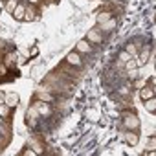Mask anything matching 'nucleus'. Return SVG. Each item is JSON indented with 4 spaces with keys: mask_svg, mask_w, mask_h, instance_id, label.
I'll list each match as a JSON object with an SVG mask.
<instances>
[{
    "mask_svg": "<svg viewBox=\"0 0 156 156\" xmlns=\"http://www.w3.org/2000/svg\"><path fill=\"white\" fill-rule=\"evenodd\" d=\"M123 127L127 130H138L140 129V119L136 114H129V112H123Z\"/></svg>",
    "mask_w": 156,
    "mask_h": 156,
    "instance_id": "obj_1",
    "label": "nucleus"
},
{
    "mask_svg": "<svg viewBox=\"0 0 156 156\" xmlns=\"http://www.w3.org/2000/svg\"><path fill=\"white\" fill-rule=\"evenodd\" d=\"M66 64H70V66H73V68H77V70H81L83 68V59H81V53H77V51H70L68 55H66Z\"/></svg>",
    "mask_w": 156,
    "mask_h": 156,
    "instance_id": "obj_2",
    "label": "nucleus"
},
{
    "mask_svg": "<svg viewBox=\"0 0 156 156\" xmlns=\"http://www.w3.org/2000/svg\"><path fill=\"white\" fill-rule=\"evenodd\" d=\"M87 41L90 44H99L103 41V31H99V28H92L88 33H87Z\"/></svg>",
    "mask_w": 156,
    "mask_h": 156,
    "instance_id": "obj_3",
    "label": "nucleus"
},
{
    "mask_svg": "<svg viewBox=\"0 0 156 156\" xmlns=\"http://www.w3.org/2000/svg\"><path fill=\"white\" fill-rule=\"evenodd\" d=\"M33 107H35V110H37L41 116H50V114H51V108H50V105H48L46 101H41V99H37Z\"/></svg>",
    "mask_w": 156,
    "mask_h": 156,
    "instance_id": "obj_4",
    "label": "nucleus"
},
{
    "mask_svg": "<svg viewBox=\"0 0 156 156\" xmlns=\"http://www.w3.org/2000/svg\"><path fill=\"white\" fill-rule=\"evenodd\" d=\"M90 50H92V44L87 39H81L79 42L75 44V51L77 53H90Z\"/></svg>",
    "mask_w": 156,
    "mask_h": 156,
    "instance_id": "obj_5",
    "label": "nucleus"
},
{
    "mask_svg": "<svg viewBox=\"0 0 156 156\" xmlns=\"http://www.w3.org/2000/svg\"><path fill=\"white\" fill-rule=\"evenodd\" d=\"M123 138H125V141H127V145H130V147H134V145H138V134H136V130H127L125 134H123Z\"/></svg>",
    "mask_w": 156,
    "mask_h": 156,
    "instance_id": "obj_6",
    "label": "nucleus"
},
{
    "mask_svg": "<svg viewBox=\"0 0 156 156\" xmlns=\"http://www.w3.org/2000/svg\"><path fill=\"white\" fill-rule=\"evenodd\" d=\"M116 19L112 17V19H108V20H105V22H101V24H98V28H99V31H112L114 28H116Z\"/></svg>",
    "mask_w": 156,
    "mask_h": 156,
    "instance_id": "obj_7",
    "label": "nucleus"
},
{
    "mask_svg": "<svg viewBox=\"0 0 156 156\" xmlns=\"http://www.w3.org/2000/svg\"><path fill=\"white\" fill-rule=\"evenodd\" d=\"M140 98H141V101H145L149 98H154V88L152 87H143L140 90Z\"/></svg>",
    "mask_w": 156,
    "mask_h": 156,
    "instance_id": "obj_8",
    "label": "nucleus"
},
{
    "mask_svg": "<svg viewBox=\"0 0 156 156\" xmlns=\"http://www.w3.org/2000/svg\"><path fill=\"white\" fill-rule=\"evenodd\" d=\"M4 103H6V105H9V107L13 108V107H17V105H19V96H17V94H6Z\"/></svg>",
    "mask_w": 156,
    "mask_h": 156,
    "instance_id": "obj_9",
    "label": "nucleus"
},
{
    "mask_svg": "<svg viewBox=\"0 0 156 156\" xmlns=\"http://www.w3.org/2000/svg\"><path fill=\"white\" fill-rule=\"evenodd\" d=\"M24 13H26V6H24V4H19V6L15 8V11H13V17H15L17 20H24Z\"/></svg>",
    "mask_w": 156,
    "mask_h": 156,
    "instance_id": "obj_10",
    "label": "nucleus"
},
{
    "mask_svg": "<svg viewBox=\"0 0 156 156\" xmlns=\"http://www.w3.org/2000/svg\"><path fill=\"white\" fill-rule=\"evenodd\" d=\"M39 116V112L35 110V107H31V108H28V112H26V119H28V125H35V118Z\"/></svg>",
    "mask_w": 156,
    "mask_h": 156,
    "instance_id": "obj_11",
    "label": "nucleus"
},
{
    "mask_svg": "<svg viewBox=\"0 0 156 156\" xmlns=\"http://www.w3.org/2000/svg\"><path fill=\"white\" fill-rule=\"evenodd\" d=\"M143 103H145L147 112H151V114H154V112H156V99H154V98H149V99H145Z\"/></svg>",
    "mask_w": 156,
    "mask_h": 156,
    "instance_id": "obj_12",
    "label": "nucleus"
},
{
    "mask_svg": "<svg viewBox=\"0 0 156 156\" xmlns=\"http://www.w3.org/2000/svg\"><path fill=\"white\" fill-rule=\"evenodd\" d=\"M37 99H41V101H46V103H50V101H53V98L48 94V92H44V90H37Z\"/></svg>",
    "mask_w": 156,
    "mask_h": 156,
    "instance_id": "obj_13",
    "label": "nucleus"
},
{
    "mask_svg": "<svg viewBox=\"0 0 156 156\" xmlns=\"http://www.w3.org/2000/svg\"><path fill=\"white\" fill-rule=\"evenodd\" d=\"M37 17V13H35V9L31 8V6H26V13H24V20H33Z\"/></svg>",
    "mask_w": 156,
    "mask_h": 156,
    "instance_id": "obj_14",
    "label": "nucleus"
},
{
    "mask_svg": "<svg viewBox=\"0 0 156 156\" xmlns=\"http://www.w3.org/2000/svg\"><path fill=\"white\" fill-rule=\"evenodd\" d=\"M108 19H112V13L110 11H101V13H98V24H101V22H105V20H108Z\"/></svg>",
    "mask_w": 156,
    "mask_h": 156,
    "instance_id": "obj_15",
    "label": "nucleus"
},
{
    "mask_svg": "<svg viewBox=\"0 0 156 156\" xmlns=\"http://www.w3.org/2000/svg\"><path fill=\"white\" fill-rule=\"evenodd\" d=\"M11 112V107L6 105V103H0V118H8Z\"/></svg>",
    "mask_w": 156,
    "mask_h": 156,
    "instance_id": "obj_16",
    "label": "nucleus"
},
{
    "mask_svg": "<svg viewBox=\"0 0 156 156\" xmlns=\"http://www.w3.org/2000/svg\"><path fill=\"white\" fill-rule=\"evenodd\" d=\"M125 51H127L130 57H138V48H136L134 44H127V46H125Z\"/></svg>",
    "mask_w": 156,
    "mask_h": 156,
    "instance_id": "obj_17",
    "label": "nucleus"
},
{
    "mask_svg": "<svg viewBox=\"0 0 156 156\" xmlns=\"http://www.w3.org/2000/svg\"><path fill=\"white\" fill-rule=\"evenodd\" d=\"M125 68H127V70H132V68H138V61H136V57H132V59H129V61L125 62Z\"/></svg>",
    "mask_w": 156,
    "mask_h": 156,
    "instance_id": "obj_18",
    "label": "nucleus"
},
{
    "mask_svg": "<svg viewBox=\"0 0 156 156\" xmlns=\"http://www.w3.org/2000/svg\"><path fill=\"white\" fill-rule=\"evenodd\" d=\"M17 6H19V4H17V0H8V4H6V11H9V13H13Z\"/></svg>",
    "mask_w": 156,
    "mask_h": 156,
    "instance_id": "obj_19",
    "label": "nucleus"
},
{
    "mask_svg": "<svg viewBox=\"0 0 156 156\" xmlns=\"http://www.w3.org/2000/svg\"><path fill=\"white\" fill-rule=\"evenodd\" d=\"M127 72H129V77H130L132 81L138 79V68H132V70H127Z\"/></svg>",
    "mask_w": 156,
    "mask_h": 156,
    "instance_id": "obj_20",
    "label": "nucleus"
},
{
    "mask_svg": "<svg viewBox=\"0 0 156 156\" xmlns=\"http://www.w3.org/2000/svg\"><path fill=\"white\" fill-rule=\"evenodd\" d=\"M129 59H132V57H130V55H129L127 51H121V53H119V61H121L123 64H125V62H127Z\"/></svg>",
    "mask_w": 156,
    "mask_h": 156,
    "instance_id": "obj_21",
    "label": "nucleus"
},
{
    "mask_svg": "<svg viewBox=\"0 0 156 156\" xmlns=\"http://www.w3.org/2000/svg\"><path fill=\"white\" fill-rule=\"evenodd\" d=\"M149 149H151V151L156 149V138H154V136H151V140H149Z\"/></svg>",
    "mask_w": 156,
    "mask_h": 156,
    "instance_id": "obj_22",
    "label": "nucleus"
},
{
    "mask_svg": "<svg viewBox=\"0 0 156 156\" xmlns=\"http://www.w3.org/2000/svg\"><path fill=\"white\" fill-rule=\"evenodd\" d=\"M8 73V68H6V64H2L0 62V75H6Z\"/></svg>",
    "mask_w": 156,
    "mask_h": 156,
    "instance_id": "obj_23",
    "label": "nucleus"
},
{
    "mask_svg": "<svg viewBox=\"0 0 156 156\" xmlns=\"http://www.w3.org/2000/svg\"><path fill=\"white\" fill-rule=\"evenodd\" d=\"M13 59H15V53H9V55H8V61H6V62H8V64H13V62H15Z\"/></svg>",
    "mask_w": 156,
    "mask_h": 156,
    "instance_id": "obj_24",
    "label": "nucleus"
},
{
    "mask_svg": "<svg viewBox=\"0 0 156 156\" xmlns=\"http://www.w3.org/2000/svg\"><path fill=\"white\" fill-rule=\"evenodd\" d=\"M35 154H37L35 151H24L22 152V156H35Z\"/></svg>",
    "mask_w": 156,
    "mask_h": 156,
    "instance_id": "obj_25",
    "label": "nucleus"
},
{
    "mask_svg": "<svg viewBox=\"0 0 156 156\" xmlns=\"http://www.w3.org/2000/svg\"><path fill=\"white\" fill-rule=\"evenodd\" d=\"M4 98H6V94H2V90H0V103H4Z\"/></svg>",
    "mask_w": 156,
    "mask_h": 156,
    "instance_id": "obj_26",
    "label": "nucleus"
},
{
    "mask_svg": "<svg viewBox=\"0 0 156 156\" xmlns=\"http://www.w3.org/2000/svg\"><path fill=\"white\" fill-rule=\"evenodd\" d=\"M28 2H30V4H39L41 0H28Z\"/></svg>",
    "mask_w": 156,
    "mask_h": 156,
    "instance_id": "obj_27",
    "label": "nucleus"
}]
</instances>
